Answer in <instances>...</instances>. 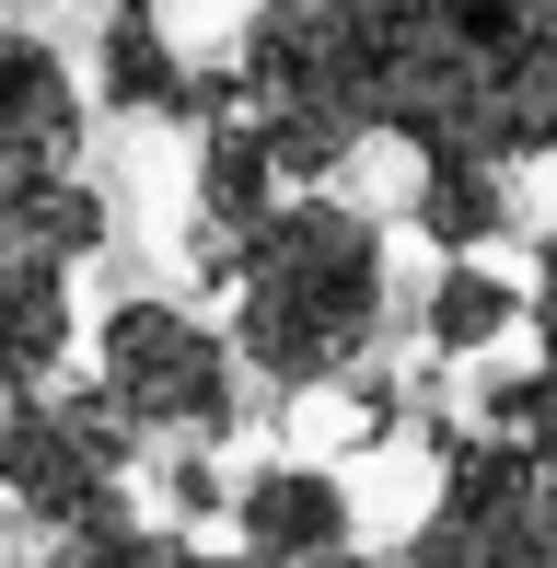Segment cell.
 Segmentation results:
<instances>
[{
	"label": "cell",
	"mask_w": 557,
	"mask_h": 568,
	"mask_svg": "<svg viewBox=\"0 0 557 568\" xmlns=\"http://www.w3.org/2000/svg\"><path fill=\"white\" fill-rule=\"evenodd\" d=\"M372 140L418 163L557 151V0H348Z\"/></svg>",
	"instance_id": "obj_1"
},
{
	"label": "cell",
	"mask_w": 557,
	"mask_h": 568,
	"mask_svg": "<svg viewBox=\"0 0 557 568\" xmlns=\"http://www.w3.org/2000/svg\"><path fill=\"white\" fill-rule=\"evenodd\" d=\"M221 291H233V359H256L291 395H325L384 337V221L348 197H278Z\"/></svg>",
	"instance_id": "obj_2"
},
{
	"label": "cell",
	"mask_w": 557,
	"mask_h": 568,
	"mask_svg": "<svg viewBox=\"0 0 557 568\" xmlns=\"http://www.w3.org/2000/svg\"><path fill=\"white\" fill-rule=\"evenodd\" d=\"M233 105L267 140L278 186H325V174L372 140L348 0H256V12H244V47H233Z\"/></svg>",
	"instance_id": "obj_3"
},
{
	"label": "cell",
	"mask_w": 557,
	"mask_h": 568,
	"mask_svg": "<svg viewBox=\"0 0 557 568\" xmlns=\"http://www.w3.org/2000/svg\"><path fill=\"white\" fill-rule=\"evenodd\" d=\"M129 464H140V429L117 418L105 395H0V510H23L36 534H117L129 523Z\"/></svg>",
	"instance_id": "obj_4"
},
{
	"label": "cell",
	"mask_w": 557,
	"mask_h": 568,
	"mask_svg": "<svg viewBox=\"0 0 557 568\" xmlns=\"http://www.w3.org/2000/svg\"><path fill=\"white\" fill-rule=\"evenodd\" d=\"M395 568H557V476L512 429L442 442V487Z\"/></svg>",
	"instance_id": "obj_5"
},
{
	"label": "cell",
	"mask_w": 557,
	"mask_h": 568,
	"mask_svg": "<svg viewBox=\"0 0 557 568\" xmlns=\"http://www.w3.org/2000/svg\"><path fill=\"white\" fill-rule=\"evenodd\" d=\"M93 395L117 406L129 429H174V442H221L244 418L233 395V337H210L174 302H117L93 325Z\"/></svg>",
	"instance_id": "obj_6"
},
{
	"label": "cell",
	"mask_w": 557,
	"mask_h": 568,
	"mask_svg": "<svg viewBox=\"0 0 557 568\" xmlns=\"http://www.w3.org/2000/svg\"><path fill=\"white\" fill-rule=\"evenodd\" d=\"M198 210H186V255H198V278H233V255H244V232H256L278 210V163H267V140L244 128L233 105V59L221 70H198Z\"/></svg>",
	"instance_id": "obj_7"
},
{
	"label": "cell",
	"mask_w": 557,
	"mask_h": 568,
	"mask_svg": "<svg viewBox=\"0 0 557 568\" xmlns=\"http://www.w3.org/2000/svg\"><path fill=\"white\" fill-rule=\"evenodd\" d=\"M70 151H82V93H70L59 47L0 23V197H23L36 174H70Z\"/></svg>",
	"instance_id": "obj_8"
},
{
	"label": "cell",
	"mask_w": 557,
	"mask_h": 568,
	"mask_svg": "<svg viewBox=\"0 0 557 568\" xmlns=\"http://www.w3.org/2000/svg\"><path fill=\"white\" fill-rule=\"evenodd\" d=\"M221 510H233V546L267 557V568L348 557V534H361V510H348V487L325 476V464H256V476H244Z\"/></svg>",
	"instance_id": "obj_9"
},
{
	"label": "cell",
	"mask_w": 557,
	"mask_h": 568,
	"mask_svg": "<svg viewBox=\"0 0 557 568\" xmlns=\"http://www.w3.org/2000/svg\"><path fill=\"white\" fill-rule=\"evenodd\" d=\"M407 221H418V244H442V255H488V244H512V221H523L512 163H418Z\"/></svg>",
	"instance_id": "obj_10"
},
{
	"label": "cell",
	"mask_w": 557,
	"mask_h": 568,
	"mask_svg": "<svg viewBox=\"0 0 557 568\" xmlns=\"http://www.w3.org/2000/svg\"><path fill=\"white\" fill-rule=\"evenodd\" d=\"M70 359V267H36V255H0V383H59Z\"/></svg>",
	"instance_id": "obj_11"
},
{
	"label": "cell",
	"mask_w": 557,
	"mask_h": 568,
	"mask_svg": "<svg viewBox=\"0 0 557 568\" xmlns=\"http://www.w3.org/2000/svg\"><path fill=\"white\" fill-rule=\"evenodd\" d=\"M93 70H105V105L117 116H198V70L163 47V23H151L140 0L105 12V59H93Z\"/></svg>",
	"instance_id": "obj_12"
},
{
	"label": "cell",
	"mask_w": 557,
	"mask_h": 568,
	"mask_svg": "<svg viewBox=\"0 0 557 568\" xmlns=\"http://www.w3.org/2000/svg\"><path fill=\"white\" fill-rule=\"evenodd\" d=\"M105 197L82 186V174H36L23 197H0V255H36V267H82V255H105Z\"/></svg>",
	"instance_id": "obj_13"
},
{
	"label": "cell",
	"mask_w": 557,
	"mask_h": 568,
	"mask_svg": "<svg viewBox=\"0 0 557 568\" xmlns=\"http://www.w3.org/2000/svg\"><path fill=\"white\" fill-rule=\"evenodd\" d=\"M512 325H523V278H499L488 255H453V267L429 278V302H418V337L442 359H488Z\"/></svg>",
	"instance_id": "obj_14"
},
{
	"label": "cell",
	"mask_w": 557,
	"mask_h": 568,
	"mask_svg": "<svg viewBox=\"0 0 557 568\" xmlns=\"http://www.w3.org/2000/svg\"><path fill=\"white\" fill-rule=\"evenodd\" d=\"M36 568H267V557H198L186 534H140V523H117V534H70V546L36 557ZM302 568H361V557H302Z\"/></svg>",
	"instance_id": "obj_15"
},
{
	"label": "cell",
	"mask_w": 557,
	"mask_h": 568,
	"mask_svg": "<svg viewBox=\"0 0 557 568\" xmlns=\"http://www.w3.org/2000/svg\"><path fill=\"white\" fill-rule=\"evenodd\" d=\"M163 499H174V523H210V510L233 499V487L210 476V453H174V464H163Z\"/></svg>",
	"instance_id": "obj_16"
},
{
	"label": "cell",
	"mask_w": 557,
	"mask_h": 568,
	"mask_svg": "<svg viewBox=\"0 0 557 568\" xmlns=\"http://www.w3.org/2000/svg\"><path fill=\"white\" fill-rule=\"evenodd\" d=\"M512 442L557 476V372H546V359H535V395H523V429H512Z\"/></svg>",
	"instance_id": "obj_17"
},
{
	"label": "cell",
	"mask_w": 557,
	"mask_h": 568,
	"mask_svg": "<svg viewBox=\"0 0 557 568\" xmlns=\"http://www.w3.org/2000/svg\"><path fill=\"white\" fill-rule=\"evenodd\" d=\"M523 325H535V359L557 372V255H546V278H535V291H523Z\"/></svg>",
	"instance_id": "obj_18"
},
{
	"label": "cell",
	"mask_w": 557,
	"mask_h": 568,
	"mask_svg": "<svg viewBox=\"0 0 557 568\" xmlns=\"http://www.w3.org/2000/svg\"><path fill=\"white\" fill-rule=\"evenodd\" d=\"M0 395H12V383H0Z\"/></svg>",
	"instance_id": "obj_19"
}]
</instances>
